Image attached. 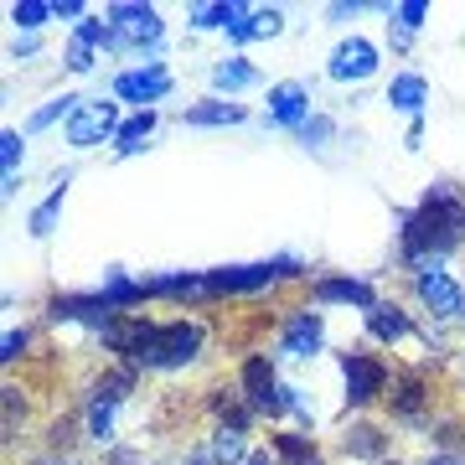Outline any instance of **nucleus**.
Masks as SVG:
<instances>
[{"instance_id": "4be33fe9", "label": "nucleus", "mask_w": 465, "mask_h": 465, "mask_svg": "<svg viewBox=\"0 0 465 465\" xmlns=\"http://www.w3.org/2000/svg\"><path fill=\"white\" fill-rule=\"evenodd\" d=\"M67 186H73V171H57V176H52V192L36 202L32 213H26V232H32L36 243H47L52 232H57V217H63V202H67Z\"/></svg>"}, {"instance_id": "b1692460", "label": "nucleus", "mask_w": 465, "mask_h": 465, "mask_svg": "<svg viewBox=\"0 0 465 465\" xmlns=\"http://www.w3.org/2000/svg\"><path fill=\"white\" fill-rule=\"evenodd\" d=\"M243 16H249V0H213V5H192V11H186V26H192V32H223L228 36V26H238Z\"/></svg>"}, {"instance_id": "de8ad7c7", "label": "nucleus", "mask_w": 465, "mask_h": 465, "mask_svg": "<svg viewBox=\"0 0 465 465\" xmlns=\"http://www.w3.org/2000/svg\"><path fill=\"white\" fill-rule=\"evenodd\" d=\"M382 465H403V460H382Z\"/></svg>"}, {"instance_id": "5701e85b", "label": "nucleus", "mask_w": 465, "mask_h": 465, "mask_svg": "<svg viewBox=\"0 0 465 465\" xmlns=\"http://www.w3.org/2000/svg\"><path fill=\"white\" fill-rule=\"evenodd\" d=\"M284 32V11L280 5H249V16L228 26V42L232 47H249V42H274Z\"/></svg>"}, {"instance_id": "72a5a7b5", "label": "nucleus", "mask_w": 465, "mask_h": 465, "mask_svg": "<svg viewBox=\"0 0 465 465\" xmlns=\"http://www.w3.org/2000/svg\"><path fill=\"white\" fill-rule=\"evenodd\" d=\"M331 140H336V119L316 109V114H311V124L300 130V145H305V150H326Z\"/></svg>"}, {"instance_id": "0eeeda50", "label": "nucleus", "mask_w": 465, "mask_h": 465, "mask_svg": "<svg viewBox=\"0 0 465 465\" xmlns=\"http://www.w3.org/2000/svg\"><path fill=\"white\" fill-rule=\"evenodd\" d=\"M393 424H409V430H430L434 419V382L430 367H393V382H388V399H382Z\"/></svg>"}, {"instance_id": "58836bf2", "label": "nucleus", "mask_w": 465, "mask_h": 465, "mask_svg": "<svg viewBox=\"0 0 465 465\" xmlns=\"http://www.w3.org/2000/svg\"><path fill=\"white\" fill-rule=\"evenodd\" d=\"M357 11H362V0H331V5H326V16H331L336 26H341V21H351Z\"/></svg>"}, {"instance_id": "20e7f679", "label": "nucleus", "mask_w": 465, "mask_h": 465, "mask_svg": "<svg viewBox=\"0 0 465 465\" xmlns=\"http://www.w3.org/2000/svg\"><path fill=\"white\" fill-rule=\"evenodd\" d=\"M104 21L114 26V57L155 63V52L166 42V21H161L155 5H145V0H114V5H104Z\"/></svg>"}, {"instance_id": "37998d69", "label": "nucleus", "mask_w": 465, "mask_h": 465, "mask_svg": "<svg viewBox=\"0 0 465 465\" xmlns=\"http://www.w3.org/2000/svg\"><path fill=\"white\" fill-rule=\"evenodd\" d=\"M243 465H284V460H280V455H274L269 445H253V455H249Z\"/></svg>"}, {"instance_id": "a19ab883", "label": "nucleus", "mask_w": 465, "mask_h": 465, "mask_svg": "<svg viewBox=\"0 0 465 465\" xmlns=\"http://www.w3.org/2000/svg\"><path fill=\"white\" fill-rule=\"evenodd\" d=\"M419 465H465V455H460V450H430Z\"/></svg>"}, {"instance_id": "4468645a", "label": "nucleus", "mask_w": 465, "mask_h": 465, "mask_svg": "<svg viewBox=\"0 0 465 465\" xmlns=\"http://www.w3.org/2000/svg\"><path fill=\"white\" fill-rule=\"evenodd\" d=\"M202 409H207V419H213V430L253 434V424H259V409L243 399L238 378H232V382H213V388H207V399H202Z\"/></svg>"}, {"instance_id": "bb28decb", "label": "nucleus", "mask_w": 465, "mask_h": 465, "mask_svg": "<svg viewBox=\"0 0 465 465\" xmlns=\"http://www.w3.org/2000/svg\"><path fill=\"white\" fill-rule=\"evenodd\" d=\"M155 130H161V109H134V114H124V124L114 134V155H140Z\"/></svg>"}, {"instance_id": "79ce46f5", "label": "nucleus", "mask_w": 465, "mask_h": 465, "mask_svg": "<svg viewBox=\"0 0 465 465\" xmlns=\"http://www.w3.org/2000/svg\"><path fill=\"white\" fill-rule=\"evenodd\" d=\"M104 465H145V460H140V450H130V445H114Z\"/></svg>"}, {"instance_id": "2f4dec72", "label": "nucleus", "mask_w": 465, "mask_h": 465, "mask_svg": "<svg viewBox=\"0 0 465 465\" xmlns=\"http://www.w3.org/2000/svg\"><path fill=\"white\" fill-rule=\"evenodd\" d=\"M207 450H213L217 465H243L253 455L249 434H232V430H213V434H207Z\"/></svg>"}, {"instance_id": "dca6fc26", "label": "nucleus", "mask_w": 465, "mask_h": 465, "mask_svg": "<svg viewBox=\"0 0 465 465\" xmlns=\"http://www.w3.org/2000/svg\"><path fill=\"white\" fill-rule=\"evenodd\" d=\"M388 445H393V434L382 430V424H372V419H351L347 430H341V440H336V450H341L347 460H362V465L393 460V455H388Z\"/></svg>"}, {"instance_id": "f03ea898", "label": "nucleus", "mask_w": 465, "mask_h": 465, "mask_svg": "<svg viewBox=\"0 0 465 465\" xmlns=\"http://www.w3.org/2000/svg\"><path fill=\"white\" fill-rule=\"evenodd\" d=\"M202 351H207V321L176 316V321H155L150 341L140 347V357L130 367H140V372H182Z\"/></svg>"}, {"instance_id": "f257e3e1", "label": "nucleus", "mask_w": 465, "mask_h": 465, "mask_svg": "<svg viewBox=\"0 0 465 465\" xmlns=\"http://www.w3.org/2000/svg\"><path fill=\"white\" fill-rule=\"evenodd\" d=\"M399 264L414 269L445 264L465 249V192L455 182H430L414 207H399Z\"/></svg>"}, {"instance_id": "412c9836", "label": "nucleus", "mask_w": 465, "mask_h": 465, "mask_svg": "<svg viewBox=\"0 0 465 465\" xmlns=\"http://www.w3.org/2000/svg\"><path fill=\"white\" fill-rule=\"evenodd\" d=\"M176 119H182L186 130H228V124H243V119H249V109H243V104H232V99L207 94L202 104H186Z\"/></svg>"}, {"instance_id": "aec40b11", "label": "nucleus", "mask_w": 465, "mask_h": 465, "mask_svg": "<svg viewBox=\"0 0 465 465\" xmlns=\"http://www.w3.org/2000/svg\"><path fill=\"white\" fill-rule=\"evenodd\" d=\"M382 104H388L393 114L424 119V109H430V78H424L419 67H403V73H393V84H388Z\"/></svg>"}, {"instance_id": "c9c22d12", "label": "nucleus", "mask_w": 465, "mask_h": 465, "mask_svg": "<svg viewBox=\"0 0 465 465\" xmlns=\"http://www.w3.org/2000/svg\"><path fill=\"white\" fill-rule=\"evenodd\" d=\"M63 63H67V73H94V63H99V52L88 47V42H78V36H67V47H63Z\"/></svg>"}, {"instance_id": "c756f323", "label": "nucleus", "mask_w": 465, "mask_h": 465, "mask_svg": "<svg viewBox=\"0 0 465 465\" xmlns=\"http://www.w3.org/2000/svg\"><path fill=\"white\" fill-rule=\"evenodd\" d=\"M78 94H57V99H47L42 109H32V119H26V134H42V130H52V124H67V119L78 114Z\"/></svg>"}, {"instance_id": "9b49d317", "label": "nucleus", "mask_w": 465, "mask_h": 465, "mask_svg": "<svg viewBox=\"0 0 465 465\" xmlns=\"http://www.w3.org/2000/svg\"><path fill=\"white\" fill-rule=\"evenodd\" d=\"M274 351L295 357V362H311L326 351V316L316 305H295L290 316H280V331H274Z\"/></svg>"}, {"instance_id": "423d86ee", "label": "nucleus", "mask_w": 465, "mask_h": 465, "mask_svg": "<svg viewBox=\"0 0 465 465\" xmlns=\"http://www.w3.org/2000/svg\"><path fill=\"white\" fill-rule=\"evenodd\" d=\"M409 290H414L419 311L430 316V326H460L465 321V284L455 280L445 264L414 269V274H409Z\"/></svg>"}, {"instance_id": "4c0bfd02", "label": "nucleus", "mask_w": 465, "mask_h": 465, "mask_svg": "<svg viewBox=\"0 0 465 465\" xmlns=\"http://www.w3.org/2000/svg\"><path fill=\"white\" fill-rule=\"evenodd\" d=\"M36 52H42V36H16L11 42V63H32Z\"/></svg>"}, {"instance_id": "393cba45", "label": "nucleus", "mask_w": 465, "mask_h": 465, "mask_svg": "<svg viewBox=\"0 0 465 465\" xmlns=\"http://www.w3.org/2000/svg\"><path fill=\"white\" fill-rule=\"evenodd\" d=\"M269 450L284 465H326V450L316 445V434H305V430H274L269 434Z\"/></svg>"}, {"instance_id": "6ab92c4d", "label": "nucleus", "mask_w": 465, "mask_h": 465, "mask_svg": "<svg viewBox=\"0 0 465 465\" xmlns=\"http://www.w3.org/2000/svg\"><path fill=\"white\" fill-rule=\"evenodd\" d=\"M150 300H171V305H207V300H213V290H207V269H202V274H186V269L150 274Z\"/></svg>"}, {"instance_id": "7ed1b4c3", "label": "nucleus", "mask_w": 465, "mask_h": 465, "mask_svg": "<svg viewBox=\"0 0 465 465\" xmlns=\"http://www.w3.org/2000/svg\"><path fill=\"white\" fill-rule=\"evenodd\" d=\"M305 280V264L295 253L264 259V264H228V269H207V290L213 300H249V295H269L274 284Z\"/></svg>"}, {"instance_id": "e433bc0d", "label": "nucleus", "mask_w": 465, "mask_h": 465, "mask_svg": "<svg viewBox=\"0 0 465 465\" xmlns=\"http://www.w3.org/2000/svg\"><path fill=\"white\" fill-rule=\"evenodd\" d=\"M52 16H57V21H73V26H84L94 11H88L84 0H52Z\"/></svg>"}, {"instance_id": "9d476101", "label": "nucleus", "mask_w": 465, "mask_h": 465, "mask_svg": "<svg viewBox=\"0 0 465 465\" xmlns=\"http://www.w3.org/2000/svg\"><path fill=\"white\" fill-rule=\"evenodd\" d=\"M176 88V73L166 63H134V67H119L114 84H109V99L119 104H134V109H155Z\"/></svg>"}, {"instance_id": "a878e982", "label": "nucleus", "mask_w": 465, "mask_h": 465, "mask_svg": "<svg viewBox=\"0 0 465 465\" xmlns=\"http://www.w3.org/2000/svg\"><path fill=\"white\" fill-rule=\"evenodd\" d=\"M21 166H26V130H0V197L5 202L21 192Z\"/></svg>"}, {"instance_id": "c03bdc74", "label": "nucleus", "mask_w": 465, "mask_h": 465, "mask_svg": "<svg viewBox=\"0 0 465 465\" xmlns=\"http://www.w3.org/2000/svg\"><path fill=\"white\" fill-rule=\"evenodd\" d=\"M403 145H409V150L424 145V119H409V134H403Z\"/></svg>"}, {"instance_id": "7c9ffc66", "label": "nucleus", "mask_w": 465, "mask_h": 465, "mask_svg": "<svg viewBox=\"0 0 465 465\" xmlns=\"http://www.w3.org/2000/svg\"><path fill=\"white\" fill-rule=\"evenodd\" d=\"M5 16H11V26H16L21 36H42V26L57 21V16H52V0H11V11H5Z\"/></svg>"}, {"instance_id": "ddd939ff", "label": "nucleus", "mask_w": 465, "mask_h": 465, "mask_svg": "<svg viewBox=\"0 0 465 465\" xmlns=\"http://www.w3.org/2000/svg\"><path fill=\"white\" fill-rule=\"evenodd\" d=\"M269 109H264V124L269 130H305V124H311V114H316V109H311V84H300V78H280V84H269Z\"/></svg>"}, {"instance_id": "f3484780", "label": "nucleus", "mask_w": 465, "mask_h": 465, "mask_svg": "<svg viewBox=\"0 0 465 465\" xmlns=\"http://www.w3.org/2000/svg\"><path fill=\"white\" fill-rule=\"evenodd\" d=\"M362 326H367V341H378V347H399V341L419 336L414 316L403 311L399 300H378V305L362 316Z\"/></svg>"}, {"instance_id": "473e14b6", "label": "nucleus", "mask_w": 465, "mask_h": 465, "mask_svg": "<svg viewBox=\"0 0 465 465\" xmlns=\"http://www.w3.org/2000/svg\"><path fill=\"white\" fill-rule=\"evenodd\" d=\"M424 21H430V0H399V5H388V26L403 36H419Z\"/></svg>"}, {"instance_id": "39448f33", "label": "nucleus", "mask_w": 465, "mask_h": 465, "mask_svg": "<svg viewBox=\"0 0 465 465\" xmlns=\"http://www.w3.org/2000/svg\"><path fill=\"white\" fill-rule=\"evenodd\" d=\"M336 362H341V382H347V414H362V409L388 399V382H393L388 357H378L367 347H347L336 351Z\"/></svg>"}, {"instance_id": "f704fd0d", "label": "nucleus", "mask_w": 465, "mask_h": 465, "mask_svg": "<svg viewBox=\"0 0 465 465\" xmlns=\"http://www.w3.org/2000/svg\"><path fill=\"white\" fill-rule=\"evenodd\" d=\"M26 351H32V331H26V326H11V331L0 336V367L26 362Z\"/></svg>"}, {"instance_id": "2eb2a0df", "label": "nucleus", "mask_w": 465, "mask_h": 465, "mask_svg": "<svg viewBox=\"0 0 465 465\" xmlns=\"http://www.w3.org/2000/svg\"><path fill=\"white\" fill-rule=\"evenodd\" d=\"M378 284L367 280H351V274H321V280H311V305H351V311H372L378 305Z\"/></svg>"}, {"instance_id": "a211bd4d", "label": "nucleus", "mask_w": 465, "mask_h": 465, "mask_svg": "<svg viewBox=\"0 0 465 465\" xmlns=\"http://www.w3.org/2000/svg\"><path fill=\"white\" fill-rule=\"evenodd\" d=\"M207 84H213L217 99H232V94L259 88V84H264V73H259V63H249L243 52H232V57H217V63L207 67Z\"/></svg>"}, {"instance_id": "f8f14e48", "label": "nucleus", "mask_w": 465, "mask_h": 465, "mask_svg": "<svg viewBox=\"0 0 465 465\" xmlns=\"http://www.w3.org/2000/svg\"><path fill=\"white\" fill-rule=\"evenodd\" d=\"M378 67H382L378 42L362 36V32H351V36H341V42L331 47V57H326V78H331V84H367Z\"/></svg>"}, {"instance_id": "49530a36", "label": "nucleus", "mask_w": 465, "mask_h": 465, "mask_svg": "<svg viewBox=\"0 0 465 465\" xmlns=\"http://www.w3.org/2000/svg\"><path fill=\"white\" fill-rule=\"evenodd\" d=\"M388 42H393V52H409V47H414V36H403V32H393V26H388Z\"/></svg>"}, {"instance_id": "1a4fd4ad", "label": "nucleus", "mask_w": 465, "mask_h": 465, "mask_svg": "<svg viewBox=\"0 0 465 465\" xmlns=\"http://www.w3.org/2000/svg\"><path fill=\"white\" fill-rule=\"evenodd\" d=\"M119 124H124V114H119V99H84V104H78V114L63 124V145H73V150L114 145Z\"/></svg>"}, {"instance_id": "6e6552de", "label": "nucleus", "mask_w": 465, "mask_h": 465, "mask_svg": "<svg viewBox=\"0 0 465 465\" xmlns=\"http://www.w3.org/2000/svg\"><path fill=\"white\" fill-rule=\"evenodd\" d=\"M238 388H243V399L259 409V419H284L290 414V382H280L269 351H249V357L238 362Z\"/></svg>"}, {"instance_id": "cd10ccee", "label": "nucleus", "mask_w": 465, "mask_h": 465, "mask_svg": "<svg viewBox=\"0 0 465 465\" xmlns=\"http://www.w3.org/2000/svg\"><path fill=\"white\" fill-rule=\"evenodd\" d=\"M114 403H99V399H84V440L99 450H114Z\"/></svg>"}, {"instance_id": "c85d7f7f", "label": "nucleus", "mask_w": 465, "mask_h": 465, "mask_svg": "<svg viewBox=\"0 0 465 465\" xmlns=\"http://www.w3.org/2000/svg\"><path fill=\"white\" fill-rule=\"evenodd\" d=\"M0 409H5V424H0V430H5V445H16V434L26 430V419H32V393H26L21 382H5V388H0Z\"/></svg>"}, {"instance_id": "a18cd8bd", "label": "nucleus", "mask_w": 465, "mask_h": 465, "mask_svg": "<svg viewBox=\"0 0 465 465\" xmlns=\"http://www.w3.org/2000/svg\"><path fill=\"white\" fill-rule=\"evenodd\" d=\"M32 465H84V460H73V455H52V450H47V455H36Z\"/></svg>"}, {"instance_id": "ea45409f", "label": "nucleus", "mask_w": 465, "mask_h": 465, "mask_svg": "<svg viewBox=\"0 0 465 465\" xmlns=\"http://www.w3.org/2000/svg\"><path fill=\"white\" fill-rule=\"evenodd\" d=\"M182 465H217V460H213V450H207V440H197V445H186Z\"/></svg>"}]
</instances>
